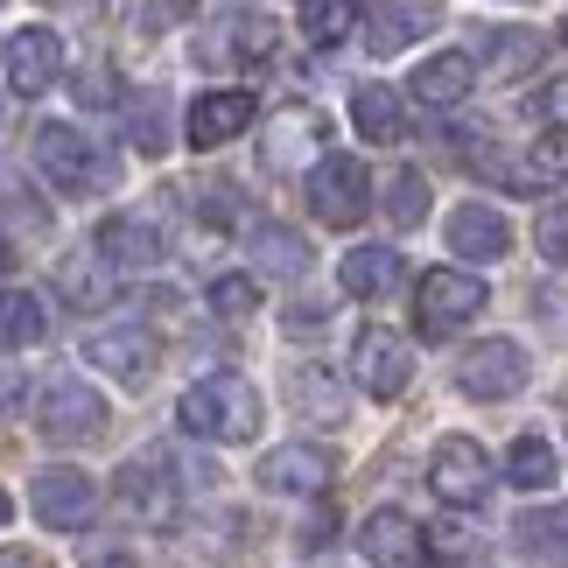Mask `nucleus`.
I'll list each match as a JSON object with an SVG mask.
<instances>
[{
  "label": "nucleus",
  "mask_w": 568,
  "mask_h": 568,
  "mask_svg": "<svg viewBox=\"0 0 568 568\" xmlns=\"http://www.w3.org/2000/svg\"><path fill=\"white\" fill-rule=\"evenodd\" d=\"M295 407L302 414H323V422H344V400H337V386L331 379H323V373H295Z\"/></svg>",
  "instance_id": "obj_33"
},
{
  "label": "nucleus",
  "mask_w": 568,
  "mask_h": 568,
  "mask_svg": "<svg viewBox=\"0 0 568 568\" xmlns=\"http://www.w3.org/2000/svg\"><path fill=\"white\" fill-rule=\"evenodd\" d=\"M29 513L42 519V527L71 534V527H84V519L99 513V485H92L84 470H71V464L36 470V485H29Z\"/></svg>",
  "instance_id": "obj_10"
},
{
  "label": "nucleus",
  "mask_w": 568,
  "mask_h": 568,
  "mask_svg": "<svg viewBox=\"0 0 568 568\" xmlns=\"http://www.w3.org/2000/svg\"><path fill=\"white\" fill-rule=\"evenodd\" d=\"M555 470H561V456H555L548 435H519L513 456H506V477H513L519 491H548V485H555Z\"/></svg>",
  "instance_id": "obj_26"
},
{
  "label": "nucleus",
  "mask_w": 568,
  "mask_h": 568,
  "mask_svg": "<svg viewBox=\"0 0 568 568\" xmlns=\"http://www.w3.org/2000/svg\"><path fill=\"white\" fill-rule=\"evenodd\" d=\"M0 71H8V84H14L21 99L50 92L57 71H63V42H57V29H14L8 50H0Z\"/></svg>",
  "instance_id": "obj_14"
},
{
  "label": "nucleus",
  "mask_w": 568,
  "mask_h": 568,
  "mask_svg": "<svg viewBox=\"0 0 568 568\" xmlns=\"http://www.w3.org/2000/svg\"><path fill=\"white\" fill-rule=\"evenodd\" d=\"M337 288L352 295V302H379L400 288V253L393 246H352L337 260Z\"/></svg>",
  "instance_id": "obj_22"
},
{
  "label": "nucleus",
  "mask_w": 568,
  "mask_h": 568,
  "mask_svg": "<svg viewBox=\"0 0 568 568\" xmlns=\"http://www.w3.org/2000/svg\"><path fill=\"white\" fill-rule=\"evenodd\" d=\"M246 126H253V92L225 84V92H196L183 134H190V148H225L232 134H246Z\"/></svg>",
  "instance_id": "obj_17"
},
{
  "label": "nucleus",
  "mask_w": 568,
  "mask_h": 568,
  "mask_svg": "<svg viewBox=\"0 0 568 568\" xmlns=\"http://www.w3.org/2000/svg\"><path fill=\"white\" fill-rule=\"evenodd\" d=\"M534 246H540L548 267H568V204H548L534 217Z\"/></svg>",
  "instance_id": "obj_32"
},
{
  "label": "nucleus",
  "mask_w": 568,
  "mask_h": 568,
  "mask_svg": "<svg viewBox=\"0 0 568 568\" xmlns=\"http://www.w3.org/2000/svg\"><path fill=\"white\" fill-rule=\"evenodd\" d=\"M561 50H568V14H561Z\"/></svg>",
  "instance_id": "obj_39"
},
{
  "label": "nucleus",
  "mask_w": 568,
  "mask_h": 568,
  "mask_svg": "<svg viewBox=\"0 0 568 568\" xmlns=\"http://www.w3.org/2000/svg\"><path fill=\"white\" fill-rule=\"evenodd\" d=\"M316 141H323V120L310 113V105H288V113L267 120L260 162H267L274 176H302V169H310V155H316Z\"/></svg>",
  "instance_id": "obj_16"
},
{
  "label": "nucleus",
  "mask_w": 568,
  "mask_h": 568,
  "mask_svg": "<svg viewBox=\"0 0 568 568\" xmlns=\"http://www.w3.org/2000/svg\"><path fill=\"white\" fill-rule=\"evenodd\" d=\"M352 126L365 141H400V99H393V84H358L352 92Z\"/></svg>",
  "instance_id": "obj_25"
},
{
  "label": "nucleus",
  "mask_w": 568,
  "mask_h": 568,
  "mask_svg": "<svg viewBox=\"0 0 568 568\" xmlns=\"http://www.w3.org/2000/svg\"><path fill=\"white\" fill-rule=\"evenodd\" d=\"M323 540H331V513H316L310 527H302V548H323Z\"/></svg>",
  "instance_id": "obj_36"
},
{
  "label": "nucleus",
  "mask_w": 568,
  "mask_h": 568,
  "mask_svg": "<svg viewBox=\"0 0 568 568\" xmlns=\"http://www.w3.org/2000/svg\"><path fill=\"white\" fill-rule=\"evenodd\" d=\"M534 63H540V36H527V29L491 36V78H519V71H534Z\"/></svg>",
  "instance_id": "obj_30"
},
{
  "label": "nucleus",
  "mask_w": 568,
  "mask_h": 568,
  "mask_svg": "<svg viewBox=\"0 0 568 568\" xmlns=\"http://www.w3.org/2000/svg\"><path fill=\"white\" fill-rule=\"evenodd\" d=\"M358 29V0H302V36L316 42V50H331Z\"/></svg>",
  "instance_id": "obj_28"
},
{
  "label": "nucleus",
  "mask_w": 568,
  "mask_h": 568,
  "mask_svg": "<svg viewBox=\"0 0 568 568\" xmlns=\"http://www.w3.org/2000/svg\"><path fill=\"white\" fill-rule=\"evenodd\" d=\"M50 337V310L29 288H0V344L8 352H29V344Z\"/></svg>",
  "instance_id": "obj_23"
},
{
  "label": "nucleus",
  "mask_w": 568,
  "mask_h": 568,
  "mask_svg": "<svg viewBox=\"0 0 568 568\" xmlns=\"http://www.w3.org/2000/svg\"><path fill=\"white\" fill-rule=\"evenodd\" d=\"M365 204H373V183H365V162L358 155H323L310 169V211L323 217V225H358Z\"/></svg>",
  "instance_id": "obj_6"
},
{
  "label": "nucleus",
  "mask_w": 568,
  "mask_h": 568,
  "mask_svg": "<svg viewBox=\"0 0 568 568\" xmlns=\"http://www.w3.org/2000/svg\"><path fill=\"white\" fill-rule=\"evenodd\" d=\"M0 568H36V561L21 555V548H0Z\"/></svg>",
  "instance_id": "obj_37"
},
{
  "label": "nucleus",
  "mask_w": 568,
  "mask_h": 568,
  "mask_svg": "<svg viewBox=\"0 0 568 568\" xmlns=\"http://www.w3.org/2000/svg\"><path fill=\"white\" fill-rule=\"evenodd\" d=\"M386 217H393L400 232H414V225L428 217V176H422V169H400V176L386 183Z\"/></svg>",
  "instance_id": "obj_29"
},
{
  "label": "nucleus",
  "mask_w": 568,
  "mask_h": 568,
  "mask_svg": "<svg viewBox=\"0 0 568 568\" xmlns=\"http://www.w3.org/2000/svg\"><path fill=\"white\" fill-rule=\"evenodd\" d=\"M428 491L443 498V506L456 513H470V506H485L491 498V456L470 443V435H443L428 456Z\"/></svg>",
  "instance_id": "obj_4"
},
{
  "label": "nucleus",
  "mask_w": 568,
  "mask_h": 568,
  "mask_svg": "<svg viewBox=\"0 0 568 568\" xmlns=\"http://www.w3.org/2000/svg\"><path fill=\"white\" fill-rule=\"evenodd\" d=\"M470 84H477V57L470 50H443L407 78V92H414V105H428V113H449V105L470 99Z\"/></svg>",
  "instance_id": "obj_19"
},
{
  "label": "nucleus",
  "mask_w": 568,
  "mask_h": 568,
  "mask_svg": "<svg viewBox=\"0 0 568 568\" xmlns=\"http://www.w3.org/2000/svg\"><path fill=\"white\" fill-rule=\"evenodd\" d=\"M253 267L260 274H302L310 267V239L302 232H288V225H253Z\"/></svg>",
  "instance_id": "obj_24"
},
{
  "label": "nucleus",
  "mask_w": 568,
  "mask_h": 568,
  "mask_svg": "<svg viewBox=\"0 0 568 568\" xmlns=\"http://www.w3.org/2000/svg\"><path fill=\"white\" fill-rule=\"evenodd\" d=\"M92 246H99V260L113 274H148L162 260V225H155V217H141V211H113L99 225Z\"/></svg>",
  "instance_id": "obj_13"
},
{
  "label": "nucleus",
  "mask_w": 568,
  "mask_h": 568,
  "mask_svg": "<svg viewBox=\"0 0 568 568\" xmlns=\"http://www.w3.org/2000/svg\"><path fill=\"white\" fill-rule=\"evenodd\" d=\"M0 519H8V491H0Z\"/></svg>",
  "instance_id": "obj_40"
},
{
  "label": "nucleus",
  "mask_w": 568,
  "mask_h": 568,
  "mask_svg": "<svg viewBox=\"0 0 568 568\" xmlns=\"http://www.w3.org/2000/svg\"><path fill=\"white\" fill-rule=\"evenodd\" d=\"M267 50H274L267 14H225L217 29L196 36V63H239V57H267Z\"/></svg>",
  "instance_id": "obj_20"
},
{
  "label": "nucleus",
  "mask_w": 568,
  "mask_h": 568,
  "mask_svg": "<svg viewBox=\"0 0 568 568\" xmlns=\"http://www.w3.org/2000/svg\"><path fill=\"white\" fill-rule=\"evenodd\" d=\"M352 379L373 393V400H400L407 379H414V352H407V337H393V331H379V323H365L358 344H352Z\"/></svg>",
  "instance_id": "obj_9"
},
{
  "label": "nucleus",
  "mask_w": 568,
  "mask_h": 568,
  "mask_svg": "<svg viewBox=\"0 0 568 568\" xmlns=\"http://www.w3.org/2000/svg\"><path fill=\"white\" fill-rule=\"evenodd\" d=\"M211 310H217V316L260 310V281H253V274H217V281H211Z\"/></svg>",
  "instance_id": "obj_31"
},
{
  "label": "nucleus",
  "mask_w": 568,
  "mask_h": 568,
  "mask_svg": "<svg viewBox=\"0 0 568 568\" xmlns=\"http://www.w3.org/2000/svg\"><path fill=\"white\" fill-rule=\"evenodd\" d=\"M14 267V253H8V239H0V274H8Z\"/></svg>",
  "instance_id": "obj_38"
},
{
  "label": "nucleus",
  "mask_w": 568,
  "mask_h": 568,
  "mask_svg": "<svg viewBox=\"0 0 568 568\" xmlns=\"http://www.w3.org/2000/svg\"><path fill=\"white\" fill-rule=\"evenodd\" d=\"M120 506L134 513L141 527H155V534H169L183 519V491H176V477H169L162 449H148V456H134V464L120 470Z\"/></svg>",
  "instance_id": "obj_5"
},
{
  "label": "nucleus",
  "mask_w": 568,
  "mask_h": 568,
  "mask_svg": "<svg viewBox=\"0 0 568 568\" xmlns=\"http://www.w3.org/2000/svg\"><path fill=\"white\" fill-rule=\"evenodd\" d=\"M176 414H183L190 435H204V443H253L260 435V393L239 373H204L183 393Z\"/></svg>",
  "instance_id": "obj_1"
},
{
  "label": "nucleus",
  "mask_w": 568,
  "mask_h": 568,
  "mask_svg": "<svg viewBox=\"0 0 568 568\" xmlns=\"http://www.w3.org/2000/svg\"><path fill=\"white\" fill-rule=\"evenodd\" d=\"M29 155H36V169H42V176H50L63 196H84V190H105V183H113V162H105L99 148L78 134V126H63V120H42V126H36Z\"/></svg>",
  "instance_id": "obj_2"
},
{
  "label": "nucleus",
  "mask_w": 568,
  "mask_h": 568,
  "mask_svg": "<svg viewBox=\"0 0 568 568\" xmlns=\"http://www.w3.org/2000/svg\"><path fill=\"white\" fill-rule=\"evenodd\" d=\"M84 365H99V373L120 379V386H141L162 365V344L148 337L141 323H113V331H92V337H84Z\"/></svg>",
  "instance_id": "obj_11"
},
{
  "label": "nucleus",
  "mask_w": 568,
  "mask_h": 568,
  "mask_svg": "<svg viewBox=\"0 0 568 568\" xmlns=\"http://www.w3.org/2000/svg\"><path fill=\"white\" fill-rule=\"evenodd\" d=\"M260 491H323L337 477V456L331 449H316V443H281L260 456Z\"/></svg>",
  "instance_id": "obj_15"
},
{
  "label": "nucleus",
  "mask_w": 568,
  "mask_h": 568,
  "mask_svg": "<svg viewBox=\"0 0 568 568\" xmlns=\"http://www.w3.org/2000/svg\"><path fill=\"white\" fill-rule=\"evenodd\" d=\"M534 169L555 176V183H568V126H548V134L534 141Z\"/></svg>",
  "instance_id": "obj_34"
},
{
  "label": "nucleus",
  "mask_w": 568,
  "mask_h": 568,
  "mask_svg": "<svg viewBox=\"0 0 568 568\" xmlns=\"http://www.w3.org/2000/svg\"><path fill=\"white\" fill-rule=\"evenodd\" d=\"M513 540L527 555H561L568 548V506H534V513H519L513 519Z\"/></svg>",
  "instance_id": "obj_27"
},
{
  "label": "nucleus",
  "mask_w": 568,
  "mask_h": 568,
  "mask_svg": "<svg viewBox=\"0 0 568 568\" xmlns=\"http://www.w3.org/2000/svg\"><path fill=\"white\" fill-rule=\"evenodd\" d=\"M491 302V288L464 267H428L422 288H414V323H422V337H456L464 323Z\"/></svg>",
  "instance_id": "obj_3"
},
{
  "label": "nucleus",
  "mask_w": 568,
  "mask_h": 568,
  "mask_svg": "<svg viewBox=\"0 0 568 568\" xmlns=\"http://www.w3.org/2000/svg\"><path fill=\"white\" fill-rule=\"evenodd\" d=\"M36 428L50 435V443H92V435H105V400H99V386H84V379H50V386H42V407H36Z\"/></svg>",
  "instance_id": "obj_8"
},
{
  "label": "nucleus",
  "mask_w": 568,
  "mask_h": 568,
  "mask_svg": "<svg viewBox=\"0 0 568 568\" xmlns=\"http://www.w3.org/2000/svg\"><path fill=\"white\" fill-rule=\"evenodd\" d=\"M428 29H443V0H373L365 8V50L373 57H400Z\"/></svg>",
  "instance_id": "obj_12"
},
{
  "label": "nucleus",
  "mask_w": 568,
  "mask_h": 568,
  "mask_svg": "<svg viewBox=\"0 0 568 568\" xmlns=\"http://www.w3.org/2000/svg\"><path fill=\"white\" fill-rule=\"evenodd\" d=\"M134 134H141V155H155V148H162V105L155 99L134 105Z\"/></svg>",
  "instance_id": "obj_35"
},
{
  "label": "nucleus",
  "mask_w": 568,
  "mask_h": 568,
  "mask_svg": "<svg viewBox=\"0 0 568 568\" xmlns=\"http://www.w3.org/2000/svg\"><path fill=\"white\" fill-rule=\"evenodd\" d=\"M365 561H373V568H428V527H414V519L407 513H373V519H365Z\"/></svg>",
  "instance_id": "obj_18"
},
{
  "label": "nucleus",
  "mask_w": 568,
  "mask_h": 568,
  "mask_svg": "<svg viewBox=\"0 0 568 568\" xmlns=\"http://www.w3.org/2000/svg\"><path fill=\"white\" fill-rule=\"evenodd\" d=\"M534 379V365L527 352H519L513 337H485V344H470L464 365H456V386L470 393V400H513L519 386Z\"/></svg>",
  "instance_id": "obj_7"
},
{
  "label": "nucleus",
  "mask_w": 568,
  "mask_h": 568,
  "mask_svg": "<svg viewBox=\"0 0 568 568\" xmlns=\"http://www.w3.org/2000/svg\"><path fill=\"white\" fill-rule=\"evenodd\" d=\"M449 253H464V260H506L513 253V225H506V211H491V204H464L449 217Z\"/></svg>",
  "instance_id": "obj_21"
}]
</instances>
